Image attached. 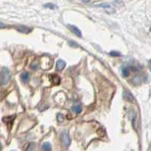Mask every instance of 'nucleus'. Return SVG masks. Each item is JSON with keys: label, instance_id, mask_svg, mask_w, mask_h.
I'll list each match as a JSON object with an SVG mask.
<instances>
[{"label": "nucleus", "instance_id": "nucleus-2", "mask_svg": "<svg viewBox=\"0 0 151 151\" xmlns=\"http://www.w3.org/2000/svg\"><path fill=\"white\" fill-rule=\"evenodd\" d=\"M61 141L64 144V146L68 147L70 144V137L69 135V132L67 130L63 131L61 133Z\"/></svg>", "mask_w": 151, "mask_h": 151}, {"label": "nucleus", "instance_id": "nucleus-6", "mask_svg": "<svg viewBox=\"0 0 151 151\" xmlns=\"http://www.w3.org/2000/svg\"><path fill=\"white\" fill-rule=\"evenodd\" d=\"M17 31H19V32H21V33H29L32 31V29H31V28H29L25 26H22V25H20V26L17 27Z\"/></svg>", "mask_w": 151, "mask_h": 151}, {"label": "nucleus", "instance_id": "nucleus-13", "mask_svg": "<svg viewBox=\"0 0 151 151\" xmlns=\"http://www.w3.org/2000/svg\"><path fill=\"white\" fill-rule=\"evenodd\" d=\"M82 110H83V108H82V106H79V105H76V106H74L73 107V111L75 112L76 114L81 113Z\"/></svg>", "mask_w": 151, "mask_h": 151}, {"label": "nucleus", "instance_id": "nucleus-19", "mask_svg": "<svg viewBox=\"0 0 151 151\" xmlns=\"http://www.w3.org/2000/svg\"><path fill=\"white\" fill-rule=\"evenodd\" d=\"M81 1L83 2H90L91 0H81Z\"/></svg>", "mask_w": 151, "mask_h": 151}, {"label": "nucleus", "instance_id": "nucleus-7", "mask_svg": "<svg viewBox=\"0 0 151 151\" xmlns=\"http://www.w3.org/2000/svg\"><path fill=\"white\" fill-rule=\"evenodd\" d=\"M66 66V62L63 60H58L57 61L56 64V68L58 70H63Z\"/></svg>", "mask_w": 151, "mask_h": 151}, {"label": "nucleus", "instance_id": "nucleus-3", "mask_svg": "<svg viewBox=\"0 0 151 151\" xmlns=\"http://www.w3.org/2000/svg\"><path fill=\"white\" fill-rule=\"evenodd\" d=\"M123 98L128 102H131V103H133L134 101V98L133 94L129 91H126V90H124L123 91Z\"/></svg>", "mask_w": 151, "mask_h": 151}, {"label": "nucleus", "instance_id": "nucleus-4", "mask_svg": "<svg viewBox=\"0 0 151 151\" xmlns=\"http://www.w3.org/2000/svg\"><path fill=\"white\" fill-rule=\"evenodd\" d=\"M68 28L70 29V30L76 36H77L78 37H81L82 36V33H81L80 29H79L78 27H76V26H73V25H71V24H68L67 25Z\"/></svg>", "mask_w": 151, "mask_h": 151}, {"label": "nucleus", "instance_id": "nucleus-10", "mask_svg": "<svg viewBox=\"0 0 151 151\" xmlns=\"http://www.w3.org/2000/svg\"><path fill=\"white\" fill-rule=\"evenodd\" d=\"M121 72H122V75L124 77H127L129 75V70L126 67H122L121 68Z\"/></svg>", "mask_w": 151, "mask_h": 151}, {"label": "nucleus", "instance_id": "nucleus-18", "mask_svg": "<svg viewBox=\"0 0 151 151\" xmlns=\"http://www.w3.org/2000/svg\"><path fill=\"white\" fill-rule=\"evenodd\" d=\"M5 27H6V25L5 24H3V23L0 22V29H4Z\"/></svg>", "mask_w": 151, "mask_h": 151}, {"label": "nucleus", "instance_id": "nucleus-1", "mask_svg": "<svg viewBox=\"0 0 151 151\" xmlns=\"http://www.w3.org/2000/svg\"><path fill=\"white\" fill-rule=\"evenodd\" d=\"M11 79V72L7 67H3L0 73V86H5Z\"/></svg>", "mask_w": 151, "mask_h": 151}, {"label": "nucleus", "instance_id": "nucleus-17", "mask_svg": "<svg viewBox=\"0 0 151 151\" xmlns=\"http://www.w3.org/2000/svg\"><path fill=\"white\" fill-rule=\"evenodd\" d=\"M45 8H48V9H55V5H53V4H46V5H45Z\"/></svg>", "mask_w": 151, "mask_h": 151}, {"label": "nucleus", "instance_id": "nucleus-11", "mask_svg": "<svg viewBox=\"0 0 151 151\" xmlns=\"http://www.w3.org/2000/svg\"><path fill=\"white\" fill-rule=\"evenodd\" d=\"M39 66H40V62H39V60H35L31 63L30 68L32 69V70H37Z\"/></svg>", "mask_w": 151, "mask_h": 151}, {"label": "nucleus", "instance_id": "nucleus-8", "mask_svg": "<svg viewBox=\"0 0 151 151\" xmlns=\"http://www.w3.org/2000/svg\"><path fill=\"white\" fill-rule=\"evenodd\" d=\"M50 79L52 80L54 85H59L60 83V78L58 75H50Z\"/></svg>", "mask_w": 151, "mask_h": 151}, {"label": "nucleus", "instance_id": "nucleus-9", "mask_svg": "<svg viewBox=\"0 0 151 151\" xmlns=\"http://www.w3.org/2000/svg\"><path fill=\"white\" fill-rule=\"evenodd\" d=\"M21 80L24 83H27L29 82V73L27 72H24L21 76Z\"/></svg>", "mask_w": 151, "mask_h": 151}, {"label": "nucleus", "instance_id": "nucleus-5", "mask_svg": "<svg viewBox=\"0 0 151 151\" xmlns=\"http://www.w3.org/2000/svg\"><path fill=\"white\" fill-rule=\"evenodd\" d=\"M16 118V116H5L2 119V121H3L5 123H6L7 125L10 124V129H11V126H12V123L14 122V120Z\"/></svg>", "mask_w": 151, "mask_h": 151}, {"label": "nucleus", "instance_id": "nucleus-12", "mask_svg": "<svg viewBox=\"0 0 151 151\" xmlns=\"http://www.w3.org/2000/svg\"><path fill=\"white\" fill-rule=\"evenodd\" d=\"M42 150H52V146H51V144L48 142H45L42 144Z\"/></svg>", "mask_w": 151, "mask_h": 151}, {"label": "nucleus", "instance_id": "nucleus-20", "mask_svg": "<svg viewBox=\"0 0 151 151\" xmlns=\"http://www.w3.org/2000/svg\"><path fill=\"white\" fill-rule=\"evenodd\" d=\"M0 150H2V144L0 143Z\"/></svg>", "mask_w": 151, "mask_h": 151}, {"label": "nucleus", "instance_id": "nucleus-16", "mask_svg": "<svg viewBox=\"0 0 151 151\" xmlns=\"http://www.w3.org/2000/svg\"><path fill=\"white\" fill-rule=\"evenodd\" d=\"M110 55L113 57H119L121 56V54L119 52H111L110 53Z\"/></svg>", "mask_w": 151, "mask_h": 151}, {"label": "nucleus", "instance_id": "nucleus-14", "mask_svg": "<svg viewBox=\"0 0 151 151\" xmlns=\"http://www.w3.org/2000/svg\"><path fill=\"white\" fill-rule=\"evenodd\" d=\"M57 120L58 122H63L64 121V116L62 113H58L57 115Z\"/></svg>", "mask_w": 151, "mask_h": 151}, {"label": "nucleus", "instance_id": "nucleus-15", "mask_svg": "<svg viewBox=\"0 0 151 151\" xmlns=\"http://www.w3.org/2000/svg\"><path fill=\"white\" fill-rule=\"evenodd\" d=\"M34 143H29V146L27 148V150H34Z\"/></svg>", "mask_w": 151, "mask_h": 151}]
</instances>
